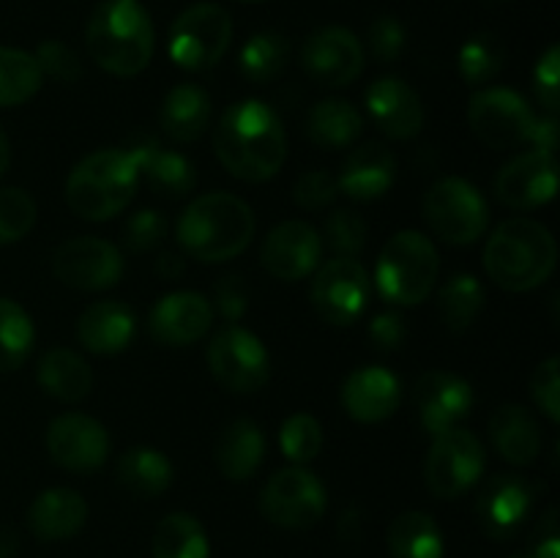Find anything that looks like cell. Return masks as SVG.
Wrapping results in <instances>:
<instances>
[{"label": "cell", "instance_id": "cell-1", "mask_svg": "<svg viewBox=\"0 0 560 558\" xmlns=\"http://www.w3.org/2000/svg\"><path fill=\"white\" fill-rule=\"evenodd\" d=\"M213 148L222 167L246 184L273 178L288 156L282 120L257 98H244L224 109L213 129Z\"/></svg>", "mask_w": 560, "mask_h": 558}, {"label": "cell", "instance_id": "cell-2", "mask_svg": "<svg viewBox=\"0 0 560 558\" xmlns=\"http://www.w3.org/2000/svg\"><path fill=\"white\" fill-rule=\"evenodd\" d=\"M556 263V239L536 219H506L487 239L485 268L492 282L509 293H528L545 284Z\"/></svg>", "mask_w": 560, "mask_h": 558}, {"label": "cell", "instance_id": "cell-3", "mask_svg": "<svg viewBox=\"0 0 560 558\" xmlns=\"http://www.w3.org/2000/svg\"><path fill=\"white\" fill-rule=\"evenodd\" d=\"M255 235L249 202L230 191L195 197L178 219V244L195 260L222 263L238 257Z\"/></svg>", "mask_w": 560, "mask_h": 558}, {"label": "cell", "instance_id": "cell-4", "mask_svg": "<svg viewBox=\"0 0 560 558\" xmlns=\"http://www.w3.org/2000/svg\"><path fill=\"white\" fill-rule=\"evenodd\" d=\"M140 186V162L131 148H104L74 164L66 181V202L85 222H107L124 211Z\"/></svg>", "mask_w": 560, "mask_h": 558}, {"label": "cell", "instance_id": "cell-5", "mask_svg": "<svg viewBox=\"0 0 560 558\" xmlns=\"http://www.w3.org/2000/svg\"><path fill=\"white\" fill-rule=\"evenodd\" d=\"M85 44L91 58L115 77H135L151 63L153 22L137 0H104L88 22Z\"/></svg>", "mask_w": 560, "mask_h": 558}, {"label": "cell", "instance_id": "cell-6", "mask_svg": "<svg viewBox=\"0 0 560 558\" xmlns=\"http://www.w3.org/2000/svg\"><path fill=\"white\" fill-rule=\"evenodd\" d=\"M441 274L435 244L419 230H399L377 257L375 282L383 299L394 306H419L432 293Z\"/></svg>", "mask_w": 560, "mask_h": 558}, {"label": "cell", "instance_id": "cell-7", "mask_svg": "<svg viewBox=\"0 0 560 558\" xmlns=\"http://www.w3.org/2000/svg\"><path fill=\"white\" fill-rule=\"evenodd\" d=\"M424 222L446 244H476L490 228V208L470 181L441 178L424 197Z\"/></svg>", "mask_w": 560, "mask_h": 558}, {"label": "cell", "instance_id": "cell-8", "mask_svg": "<svg viewBox=\"0 0 560 558\" xmlns=\"http://www.w3.org/2000/svg\"><path fill=\"white\" fill-rule=\"evenodd\" d=\"M233 42V20L217 3L186 9L170 27L167 53L186 71H208L224 58Z\"/></svg>", "mask_w": 560, "mask_h": 558}, {"label": "cell", "instance_id": "cell-9", "mask_svg": "<svg viewBox=\"0 0 560 558\" xmlns=\"http://www.w3.org/2000/svg\"><path fill=\"white\" fill-rule=\"evenodd\" d=\"M487 468V454L479 438L463 427L432 435V446L427 452L424 479L432 496L452 501L465 496Z\"/></svg>", "mask_w": 560, "mask_h": 558}, {"label": "cell", "instance_id": "cell-10", "mask_svg": "<svg viewBox=\"0 0 560 558\" xmlns=\"http://www.w3.org/2000/svg\"><path fill=\"white\" fill-rule=\"evenodd\" d=\"M326 487L304 465H288L266 481L260 492V512L279 528H312L326 512Z\"/></svg>", "mask_w": 560, "mask_h": 558}, {"label": "cell", "instance_id": "cell-11", "mask_svg": "<svg viewBox=\"0 0 560 558\" xmlns=\"http://www.w3.org/2000/svg\"><path fill=\"white\" fill-rule=\"evenodd\" d=\"M208 370L224 388L238 394L257 392L268 383L271 359L257 334L230 323L208 345Z\"/></svg>", "mask_w": 560, "mask_h": 558}, {"label": "cell", "instance_id": "cell-12", "mask_svg": "<svg viewBox=\"0 0 560 558\" xmlns=\"http://www.w3.org/2000/svg\"><path fill=\"white\" fill-rule=\"evenodd\" d=\"M534 109L509 88H481L468 102L470 131L495 151L525 146L534 129Z\"/></svg>", "mask_w": 560, "mask_h": 558}, {"label": "cell", "instance_id": "cell-13", "mask_svg": "<svg viewBox=\"0 0 560 558\" xmlns=\"http://www.w3.org/2000/svg\"><path fill=\"white\" fill-rule=\"evenodd\" d=\"M310 301L317 315L331 326L359 321L370 301V274L355 257H331L312 277Z\"/></svg>", "mask_w": 560, "mask_h": 558}, {"label": "cell", "instance_id": "cell-14", "mask_svg": "<svg viewBox=\"0 0 560 558\" xmlns=\"http://www.w3.org/2000/svg\"><path fill=\"white\" fill-rule=\"evenodd\" d=\"M52 274L63 284L74 290H107L118 284L124 274V255L115 244L93 235L69 239L55 249Z\"/></svg>", "mask_w": 560, "mask_h": 558}, {"label": "cell", "instance_id": "cell-15", "mask_svg": "<svg viewBox=\"0 0 560 558\" xmlns=\"http://www.w3.org/2000/svg\"><path fill=\"white\" fill-rule=\"evenodd\" d=\"M306 74L328 88H345L364 71V47L348 27H320L301 47Z\"/></svg>", "mask_w": 560, "mask_h": 558}, {"label": "cell", "instance_id": "cell-16", "mask_svg": "<svg viewBox=\"0 0 560 558\" xmlns=\"http://www.w3.org/2000/svg\"><path fill=\"white\" fill-rule=\"evenodd\" d=\"M536 501V485L517 474H495L476 498V518L490 539H512Z\"/></svg>", "mask_w": 560, "mask_h": 558}, {"label": "cell", "instance_id": "cell-17", "mask_svg": "<svg viewBox=\"0 0 560 558\" xmlns=\"http://www.w3.org/2000/svg\"><path fill=\"white\" fill-rule=\"evenodd\" d=\"M49 457L66 470L91 474L102 468L109 454V435L102 421L88 414H60L47 430Z\"/></svg>", "mask_w": 560, "mask_h": 558}, {"label": "cell", "instance_id": "cell-18", "mask_svg": "<svg viewBox=\"0 0 560 558\" xmlns=\"http://www.w3.org/2000/svg\"><path fill=\"white\" fill-rule=\"evenodd\" d=\"M323 239L310 222L301 219H288L277 224L266 235L260 249V260L271 277L282 282H299V279L312 277L320 266Z\"/></svg>", "mask_w": 560, "mask_h": 558}, {"label": "cell", "instance_id": "cell-19", "mask_svg": "<svg viewBox=\"0 0 560 558\" xmlns=\"http://www.w3.org/2000/svg\"><path fill=\"white\" fill-rule=\"evenodd\" d=\"M558 191L556 153L528 151L501 167L495 178V195L503 206L530 211L550 202Z\"/></svg>", "mask_w": 560, "mask_h": 558}, {"label": "cell", "instance_id": "cell-20", "mask_svg": "<svg viewBox=\"0 0 560 558\" xmlns=\"http://www.w3.org/2000/svg\"><path fill=\"white\" fill-rule=\"evenodd\" d=\"M413 399L416 408H419L421 427L430 435H441V432L457 427L470 414L474 388L465 377L454 375V372L432 370L416 381Z\"/></svg>", "mask_w": 560, "mask_h": 558}, {"label": "cell", "instance_id": "cell-21", "mask_svg": "<svg viewBox=\"0 0 560 558\" xmlns=\"http://www.w3.org/2000/svg\"><path fill=\"white\" fill-rule=\"evenodd\" d=\"M213 321V306L197 290H175L162 295L148 315V332L156 342L170 348H184L208 334Z\"/></svg>", "mask_w": 560, "mask_h": 558}, {"label": "cell", "instance_id": "cell-22", "mask_svg": "<svg viewBox=\"0 0 560 558\" xmlns=\"http://www.w3.org/2000/svg\"><path fill=\"white\" fill-rule=\"evenodd\" d=\"M366 109L377 129L394 140H410L424 129V104L399 77H381L366 88Z\"/></svg>", "mask_w": 560, "mask_h": 558}, {"label": "cell", "instance_id": "cell-23", "mask_svg": "<svg viewBox=\"0 0 560 558\" xmlns=\"http://www.w3.org/2000/svg\"><path fill=\"white\" fill-rule=\"evenodd\" d=\"M339 399L350 419L361 421V425H377L397 414L399 403H402V386L386 367H361V370L350 372L348 381L342 383Z\"/></svg>", "mask_w": 560, "mask_h": 558}, {"label": "cell", "instance_id": "cell-24", "mask_svg": "<svg viewBox=\"0 0 560 558\" xmlns=\"http://www.w3.org/2000/svg\"><path fill=\"white\" fill-rule=\"evenodd\" d=\"M397 175V159L381 142H364L353 148L337 175V186L350 200H377L386 195Z\"/></svg>", "mask_w": 560, "mask_h": 558}, {"label": "cell", "instance_id": "cell-25", "mask_svg": "<svg viewBox=\"0 0 560 558\" xmlns=\"http://www.w3.org/2000/svg\"><path fill=\"white\" fill-rule=\"evenodd\" d=\"M137 334V317L124 301H96L77 321V339L98 356L124 353Z\"/></svg>", "mask_w": 560, "mask_h": 558}, {"label": "cell", "instance_id": "cell-26", "mask_svg": "<svg viewBox=\"0 0 560 558\" xmlns=\"http://www.w3.org/2000/svg\"><path fill=\"white\" fill-rule=\"evenodd\" d=\"M88 520L85 498L69 487H49L38 492L27 509V525L42 542H63L82 531Z\"/></svg>", "mask_w": 560, "mask_h": 558}, {"label": "cell", "instance_id": "cell-27", "mask_svg": "<svg viewBox=\"0 0 560 558\" xmlns=\"http://www.w3.org/2000/svg\"><path fill=\"white\" fill-rule=\"evenodd\" d=\"M492 446L506 463L530 465L541 454V430L536 416L517 403H506L490 419Z\"/></svg>", "mask_w": 560, "mask_h": 558}, {"label": "cell", "instance_id": "cell-28", "mask_svg": "<svg viewBox=\"0 0 560 558\" xmlns=\"http://www.w3.org/2000/svg\"><path fill=\"white\" fill-rule=\"evenodd\" d=\"M137 162H140V181L151 186V191L164 200H180L189 195L197 184L195 164L178 151H167L159 142L142 140L135 146Z\"/></svg>", "mask_w": 560, "mask_h": 558}, {"label": "cell", "instance_id": "cell-29", "mask_svg": "<svg viewBox=\"0 0 560 558\" xmlns=\"http://www.w3.org/2000/svg\"><path fill=\"white\" fill-rule=\"evenodd\" d=\"M266 457V438L262 430L249 419H233L217 438L213 460L224 479L246 481Z\"/></svg>", "mask_w": 560, "mask_h": 558}, {"label": "cell", "instance_id": "cell-30", "mask_svg": "<svg viewBox=\"0 0 560 558\" xmlns=\"http://www.w3.org/2000/svg\"><path fill=\"white\" fill-rule=\"evenodd\" d=\"M211 120V98L200 85L180 82L164 96L159 124L173 142H195L206 135Z\"/></svg>", "mask_w": 560, "mask_h": 558}, {"label": "cell", "instance_id": "cell-31", "mask_svg": "<svg viewBox=\"0 0 560 558\" xmlns=\"http://www.w3.org/2000/svg\"><path fill=\"white\" fill-rule=\"evenodd\" d=\"M38 386L60 403H80L91 394L93 372L71 348H52L38 359Z\"/></svg>", "mask_w": 560, "mask_h": 558}, {"label": "cell", "instance_id": "cell-32", "mask_svg": "<svg viewBox=\"0 0 560 558\" xmlns=\"http://www.w3.org/2000/svg\"><path fill=\"white\" fill-rule=\"evenodd\" d=\"M120 487L137 498H156L173 485V463L151 446H135L120 454L115 468Z\"/></svg>", "mask_w": 560, "mask_h": 558}, {"label": "cell", "instance_id": "cell-33", "mask_svg": "<svg viewBox=\"0 0 560 558\" xmlns=\"http://www.w3.org/2000/svg\"><path fill=\"white\" fill-rule=\"evenodd\" d=\"M364 131V118L345 98H323L306 115V135L320 148H348Z\"/></svg>", "mask_w": 560, "mask_h": 558}, {"label": "cell", "instance_id": "cell-34", "mask_svg": "<svg viewBox=\"0 0 560 558\" xmlns=\"http://www.w3.org/2000/svg\"><path fill=\"white\" fill-rule=\"evenodd\" d=\"M392 558H443V536L427 512H402L388 525Z\"/></svg>", "mask_w": 560, "mask_h": 558}, {"label": "cell", "instance_id": "cell-35", "mask_svg": "<svg viewBox=\"0 0 560 558\" xmlns=\"http://www.w3.org/2000/svg\"><path fill=\"white\" fill-rule=\"evenodd\" d=\"M206 528L200 520L186 512H173L162 518V523L153 531V558H208Z\"/></svg>", "mask_w": 560, "mask_h": 558}, {"label": "cell", "instance_id": "cell-36", "mask_svg": "<svg viewBox=\"0 0 560 558\" xmlns=\"http://www.w3.org/2000/svg\"><path fill=\"white\" fill-rule=\"evenodd\" d=\"M487 293L474 274H454L448 282L438 290V310H441L443 323L452 332H465L474 326L479 312L485 310Z\"/></svg>", "mask_w": 560, "mask_h": 558}, {"label": "cell", "instance_id": "cell-37", "mask_svg": "<svg viewBox=\"0 0 560 558\" xmlns=\"http://www.w3.org/2000/svg\"><path fill=\"white\" fill-rule=\"evenodd\" d=\"M290 60V42L282 36V33L262 31L255 33L249 42L244 44L238 55V69L241 74L249 82H257V85H266V82L277 80L284 71Z\"/></svg>", "mask_w": 560, "mask_h": 558}, {"label": "cell", "instance_id": "cell-38", "mask_svg": "<svg viewBox=\"0 0 560 558\" xmlns=\"http://www.w3.org/2000/svg\"><path fill=\"white\" fill-rule=\"evenodd\" d=\"M44 74L36 58L25 49L0 47V107H16L33 98L42 88Z\"/></svg>", "mask_w": 560, "mask_h": 558}, {"label": "cell", "instance_id": "cell-39", "mask_svg": "<svg viewBox=\"0 0 560 558\" xmlns=\"http://www.w3.org/2000/svg\"><path fill=\"white\" fill-rule=\"evenodd\" d=\"M33 321L16 301L0 299V372L20 370L33 350Z\"/></svg>", "mask_w": 560, "mask_h": 558}, {"label": "cell", "instance_id": "cell-40", "mask_svg": "<svg viewBox=\"0 0 560 558\" xmlns=\"http://www.w3.org/2000/svg\"><path fill=\"white\" fill-rule=\"evenodd\" d=\"M506 63V49L495 33H476L459 49V74L468 85H485L501 74Z\"/></svg>", "mask_w": 560, "mask_h": 558}, {"label": "cell", "instance_id": "cell-41", "mask_svg": "<svg viewBox=\"0 0 560 558\" xmlns=\"http://www.w3.org/2000/svg\"><path fill=\"white\" fill-rule=\"evenodd\" d=\"M279 446L293 465H306L320 454L323 427L312 414H293L279 430Z\"/></svg>", "mask_w": 560, "mask_h": 558}, {"label": "cell", "instance_id": "cell-42", "mask_svg": "<svg viewBox=\"0 0 560 558\" xmlns=\"http://www.w3.org/2000/svg\"><path fill=\"white\" fill-rule=\"evenodd\" d=\"M38 208L25 189H0V244H14L33 230Z\"/></svg>", "mask_w": 560, "mask_h": 558}, {"label": "cell", "instance_id": "cell-43", "mask_svg": "<svg viewBox=\"0 0 560 558\" xmlns=\"http://www.w3.org/2000/svg\"><path fill=\"white\" fill-rule=\"evenodd\" d=\"M366 228L364 217L353 208H337L334 213H328L326 228H323V235H326L328 246L337 257H355L366 246Z\"/></svg>", "mask_w": 560, "mask_h": 558}, {"label": "cell", "instance_id": "cell-44", "mask_svg": "<svg viewBox=\"0 0 560 558\" xmlns=\"http://www.w3.org/2000/svg\"><path fill=\"white\" fill-rule=\"evenodd\" d=\"M33 58H36L44 77H52V80L63 82V85H71V82L82 77V63L77 53L66 42H58V38H47V42L38 44Z\"/></svg>", "mask_w": 560, "mask_h": 558}, {"label": "cell", "instance_id": "cell-45", "mask_svg": "<svg viewBox=\"0 0 560 558\" xmlns=\"http://www.w3.org/2000/svg\"><path fill=\"white\" fill-rule=\"evenodd\" d=\"M120 235H124V244L131 252H148L164 241V235H167V219L156 208H140V211H135L126 219Z\"/></svg>", "mask_w": 560, "mask_h": 558}, {"label": "cell", "instance_id": "cell-46", "mask_svg": "<svg viewBox=\"0 0 560 558\" xmlns=\"http://www.w3.org/2000/svg\"><path fill=\"white\" fill-rule=\"evenodd\" d=\"M339 195L337 178L326 170H306L295 178L293 200L306 211H320V208L331 206L334 197Z\"/></svg>", "mask_w": 560, "mask_h": 558}, {"label": "cell", "instance_id": "cell-47", "mask_svg": "<svg viewBox=\"0 0 560 558\" xmlns=\"http://www.w3.org/2000/svg\"><path fill=\"white\" fill-rule=\"evenodd\" d=\"M530 394L534 403L539 405L541 414L550 421H560V359L550 356L536 367L534 377H530Z\"/></svg>", "mask_w": 560, "mask_h": 558}, {"label": "cell", "instance_id": "cell-48", "mask_svg": "<svg viewBox=\"0 0 560 558\" xmlns=\"http://www.w3.org/2000/svg\"><path fill=\"white\" fill-rule=\"evenodd\" d=\"M534 88L536 98H539L541 107L547 109V115L558 113L560 102V47L552 44L545 55L539 58L534 69Z\"/></svg>", "mask_w": 560, "mask_h": 558}, {"label": "cell", "instance_id": "cell-49", "mask_svg": "<svg viewBox=\"0 0 560 558\" xmlns=\"http://www.w3.org/2000/svg\"><path fill=\"white\" fill-rule=\"evenodd\" d=\"M370 49L381 63H394L405 49V27L397 16H377L370 27Z\"/></svg>", "mask_w": 560, "mask_h": 558}, {"label": "cell", "instance_id": "cell-50", "mask_svg": "<svg viewBox=\"0 0 560 558\" xmlns=\"http://www.w3.org/2000/svg\"><path fill=\"white\" fill-rule=\"evenodd\" d=\"M213 304L222 312L224 321L235 323L244 317L246 306H249V293H246V284L238 274H228V277H219L213 284Z\"/></svg>", "mask_w": 560, "mask_h": 558}, {"label": "cell", "instance_id": "cell-51", "mask_svg": "<svg viewBox=\"0 0 560 558\" xmlns=\"http://www.w3.org/2000/svg\"><path fill=\"white\" fill-rule=\"evenodd\" d=\"M405 337H408V328H405V321L399 312H381L370 323V339L375 342V348L397 350L405 342Z\"/></svg>", "mask_w": 560, "mask_h": 558}, {"label": "cell", "instance_id": "cell-52", "mask_svg": "<svg viewBox=\"0 0 560 558\" xmlns=\"http://www.w3.org/2000/svg\"><path fill=\"white\" fill-rule=\"evenodd\" d=\"M528 142L536 148V151L556 153V146H558V120H556V115H547V118H536L534 129H530V140Z\"/></svg>", "mask_w": 560, "mask_h": 558}, {"label": "cell", "instance_id": "cell-53", "mask_svg": "<svg viewBox=\"0 0 560 558\" xmlns=\"http://www.w3.org/2000/svg\"><path fill=\"white\" fill-rule=\"evenodd\" d=\"M186 271V260L184 255H178V252H162V255L156 257V274L162 279H167V282H175V279L184 277Z\"/></svg>", "mask_w": 560, "mask_h": 558}, {"label": "cell", "instance_id": "cell-54", "mask_svg": "<svg viewBox=\"0 0 560 558\" xmlns=\"http://www.w3.org/2000/svg\"><path fill=\"white\" fill-rule=\"evenodd\" d=\"M525 558H560L558 531L550 528L547 534H541L539 542H536V545L525 553Z\"/></svg>", "mask_w": 560, "mask_h": 558}, {"label": "cell", "instance_id": "cell-55", "mask_svg": "<svg viewBox=\"0 0 560 558\" xmlns=\"http://www.w3.org/2000/svg\"><path fill=\"white\" fill-rule=\"evenodd\" d=\"M16 550V534L5 525H0V558H11Z\"/></svg>", "mask_w": 560, "mask_h": 558}, {"label": "cell", "instance_id": "cell-56", "mask_svg": "<svg viewBox=\"0 0 560 558\" xmlns=\"http://www.w3.org/2000/svg\"><path fill=\"white\" fill-rule=\"evenodd\" d=\"M9 162H11L9 137H5V131L0 129V178H3V173H5V170H9Z\"/></svg>", "mask_w": 560, "mask_h": 558}, {"label": "cell", "instance_id": "cell-57", "mask_svg": "<svg viewBox=\"0 0 560 558\" xmlns=\"http://www.w3.org/2000/svg\"><path fill=\"white\" fill-rule=\"evenodd\" d=\"M241 3H260V0H241Z\"/></svg>", "mask_w": 560, "mask_h": 558}, {"label": "cell", "instance_id": "cell-58", "mask_svg": "<svg viewBox=\"0 0 560 558\" xmlns=\"http://www.w3.org/2000/svg\"><path fill=\"white\" fill-rule=\"evenodd\" d=\"M520 558H525V556H520Z\"/></svg>", "mask_w": 560, "mask_h": 558}]
</instances>
